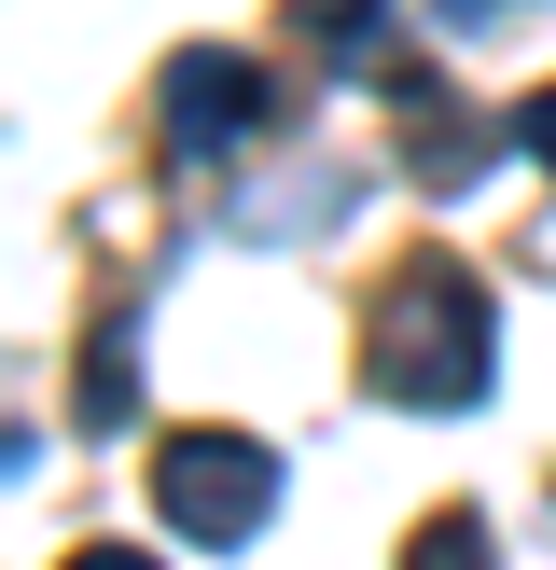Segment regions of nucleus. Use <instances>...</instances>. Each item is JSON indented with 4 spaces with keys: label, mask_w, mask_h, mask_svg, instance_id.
Wrapping results in <instances>:
<instances>
[{
    "label": "nucleus",
    "mask_w": 556,
    "mask_h": 570,
    "mask_svg": "<svg viewBox=\"0 0 556 570\" xmlns=\"http://www.w3.org/2000/svg\"><path fill=\"white\" fill-rule=\"evenodd\" d=\"M500 139H515V154H528V167H556V83H528V98H515V111H500Z\"/></svg>",
    "instance_id": "nucleus-8"
},
{
    "label": "nucleus",
    "mask_w": 556,
    "mask_h": 570,
    "mask_svg": "<svg viewBox=\"0 0 556 570\" xmlns=\"http://www.w3.org/2000/svg\"><path fill=\"white\" fill-rule=\"evenodd\" d=\"M389 126H404V167H417L431 195H459L473 167H487V139H500L487 111H459V98H445L431 70H389Z\"/></svg>",
    "instance_id": "nucleus-4"
},
{
    "label": "nucleus",
    "mask_w": 556,
    "mask_h": 570,
    "mask_svg": "<svg viewBox=\"0 0 556 570\" xmlns=\"http://www.w3.org/2000/svg\"><path fill=\"white\" fill-rule=\"evenodd\" d=\"M404 570H500V543H487V515H473V501H445V515H417Z\"/></svg>",
    "instance_id": "nucleus-7"
},
{
    "label": "nucleus",
    "mask_w": 556,
    "mask_h": 570,
    "mask_svg": "<svg viewBox=\"0 0 556 570\" xmlns=\"http://www.w3.org/2000/svg\"><path fill=\"white\" fill-rule=\"evenodd\" d=\"M153 515L181 529V543H209V557H237L250 529L278 515V445H250V432H167L153 445Z\"/></svg>",
    "instance_id": "nucleus-2"
},
{
    "label": "nucleus",
    "mask_w": 556,
    "mask_h": 570,
    "mask_svg": "<svg viewBox=\"0 0 556 570\" xmlns=\"http://www.w3.org/2000/svg\"><path fill=\"white\" fill-rule=\"evenodd\" d=\"M83 432H126V417H139V334L126 321H98V334H83Z\"/></svg>",
    "instance_id": "nucleus-6"
},
{
    "label": "nucleus",
    "mask_w": 556,
    "mask_h": 570,
    "mask_svg": "<svg viewBox=\"0 0 556 570\" xmlns=\"http://www.w3.org/2000/svg\"><path fill=\"white\" fill-rule=\"evenodd\" d=\"M0 473H28V432H14V417H0Z\"/></svg>",
    "instance_id": "nucleus-11"
},
{
    "label": "nucleus",
    "mask_w": 556,
    "mask_h": 570,
    "mask_svg": "<svg viewBox=\"0 0 556 570\" xmlns=\"http://www.w3.org/2000/svg\"><path fill=\"white\" fill-rule=\"evenodd\" d=\"M278 70H250V56H222V42H195V56H167V139L181 154H237V139H265L278 126Z\"/></svg>",
    "instance_id": "nucleus-3"
},
{
    "label": "nucleus",
    "mask_w": 556,
    "mask_h": 570,
    "mask_svg": "<svg viewBox=\"0 0 556 570\" xmlns=\"http://www.w3.org/2000/svg\"><path fill=\"white\" fill-rule=\"evenodd\" d=\"M306 42L334 56V70H404V42H389V0H306Z\"/></svg>",
    "instance_id": "nucleus-5"
},
{
    "label": "nucleus",
    "mask_w": 556,
    "mask_h": 570,
    "mask_svg": "<svg viewBox=\"0 0 556 570\" xmlns=\"http://www.w3.org/2000/svg\"><path fill=\"white\" fill-rule=\"evenodd\" d=\"M445 28H487V14H528V0H431Z\"/></svg>",
    "instance_id": "nucleus-9"
},
{
    "label": "nucleus",
    "mask_w": 556,
    "mask_h": 570,
    "mask_svg": "<svg viewBox=\"0 0 556 570\" xmlns=\"http://www.w3.org/2000/svg\"><path fill=\"white\" fill-rule=\"evenodd\" d=\"M361 376H376V404H417V417H459L473 390H487L500 362V321H487V278L459 265V250H404L376 293V334H361Z\"/></svg>",
    "instance_id": "nucleus-1"
},
{
    "label": "nucleus",
    "mask_w": 556,
    "mask_h": 570,
    "mask_svg": "<svg viewBox=\"0 0 556 570\" xmlns=\"http://www.w3.org/2000/svg\"><path fill=\"white\" fill-rule=\"evenodd\" d=\"M70 570H153V557H139V543H83Z\"/></svg>",
    "instance_id": "nucleus-10"
}]
</instances>
